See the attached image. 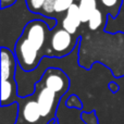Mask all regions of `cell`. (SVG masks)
Wrapping results in <instances>:
<instances>
[{
	"label": "cell",
	"mask_w": 124,
	"mask_h": 124,
	"mask_svg": "<svg viewBox=\"0 0 124 124\" xmlns=\"http://www.w3.org/2000/svg\"><path fill=\"white\" fill-rule=\"evenodd\" d=\"M16 2V0H1V9L4 10L8 7H11Z\"/></svg>",
	"instance_id": "16"
},
{
	"label": "cell",
	"mask_w": 124,
	"mask_h": 124,
	"mask_svg": "<svg viewBox=\"0 0 124 124\" xmlns=\"http://www.w3.org/2000/svg\"><path fill=\"white\" fill-rule=\"evenodd\" d=\"M98 9L97 0H79L78 1V11L82 23H88L93 13Z\"/></svg>",
	"instance_id": "10"
},
{
	"label": "cell",
	"mask_w": 124,
	"mask_h": 124,
	"mask_svg": "<svg viewBox=\"0 0 124 124\" xmlns=\"http://www.w3.org/2000/svg\"><path fill=\"white\" fill-rule=\"evenodd\" d=\"M82 21L81 16H79V11H78V4L73 3L72 6L69 8L66 11L65 16L62 20V28L70 33L71 35H74L76 33L77 28L79 27Z\"/></svg>",
	"instance_id": "8"
},
{
	"label": "cell",
	"mask_w": 124,
	"mask_h": 124,
	"mask_svg": "<svg viewBox=\"0 0 124 124\" xmlns=\"http://www.w3.org/2000/svg\"><path fill=\"white\" fill-rule=\"evenodd\" d=\"M56 1L57 0H47L45 2L43 7V11L41 14H44L45 16H52V13H54V6H56Z\"/></svg>",
	"instance_id": "14"
},
{
	"label": "cell",
	"mask_w": 124,
	"mask_h": 124,
	"mask_svg": "<svg viewBox=\"0 0 124 124\" xmlns=\"http://www.w3.org/2000/svg\"><path fill=\"white\" fill-rule=\"evenodd\" d=\"M73 3H74V0H57L56 6H54V12L56 13L66 12Z\"/></svg>",
	"instance_id": "13"
},
{
	"label": "cell",
	"mask_w": 124,
	"mask_h": 124,
	"mask_svg": "<svg viewBox=\"0 0 124 124\" xmlns=\"http://www.w3.org/2000/svg\"><path fill=\"white\" fill-rule=\"evenodd\" d=\"M75 46V38L73 35L64 31L63 28L57 30L50 37L51 56L63 57L70 54Z\"/></svg>",
	"instance_id": "5"
},
{
	"label": "cell",
	"mask_w": 124,
	"mask_h": 124,
	"mask_svg": "<svg viewBox=\"0 0 124 124\" xmlns=\"http://www.w3.org/2000/svg\"><path fill=\"white\" fill-rule=\"evenodd\" d=\"M47 24V22L43 20H33L26 24L22 33V36L25 37L38 51H41L46 43L47 33L49 30Z\"/></svg>",
	"instance_id": "3"
},
{
	"label": "cell",
	"mask_w": 124,
	"mask_h": 124,
	"mask_svg": "<svg viewBox=\"0 0 124 124\" xmlns=\"http://www.w3.org/2000/svg\"><path fill=\"white\" fill-rule=\"evenodd\" d=\"M28 10L33 13H41L43 7L47 0H25Z\"/></svg>",
	"instance_id": "12"
},
{
	"label": "cell",
	"mask_w": 124,
	"mask_h": 124,
	"mask_svg": "<svg viewBox=\"0 0 124 124\" xmlns=\"http://www.w3.org/2000/svg\"><path fill=\"white\" fill-rule=\"evenodd\" d=\"M17 119L27 124H38L41 119L39 106L36 99H24L21 100L20 111Z\"/></svg>",
	"instance_id": "6"
},
{
	"label": "cell",
	"mask_w": 124,
	"mask_h": 124,
	"mask_svg": "<svg viewBox=\"0 0 124 124\" xmlns=\"http://www.w3.org/2000/svg\"><path fill=\"white\" fill-rule=\"evenodd\" d=\"M77 1H79V0H77Z\"/></svg>",
	"instance_id": "19"
},
{
	"label": "cell",
	"mask_w": 124,
	"mask_h": 124,
	"mask_svg": "<svg viewBox=\"0 0 124 124\" xmlns=\"http://www.w3.org/2000/svg\"><path fill=\"white\" fill-rule=\"evenodd\" d=\"M37 85L52 90L54 94H57L61 98L69 89L70 81H69V77L61 70L49 68L46 70L41 81L37 83Z\"/></svg>",
	"instance_id": "2"
},
{
	"label": "cell",
	"mask_w": 124,
	"mask_h": 124,
	"mask_svg": "<svg viewBox=\"0 0 124 124\" xmlns=\"http://www.w3.org/2000/svg\"><path fill=\"white\" fill-rule=\"evenodd\" d=\"M103 7L107 9H116V13H118L119 7L121 4V0H100Z\"/></svg>",
	"instance_id": "15"
},
{
	"label": "cell",
	"mask_w": 124,
	"mask_h": 124,
	"mask_svg": "<svg viewBox=\"0 0 124 124\" xmlns=\"http://www.w3.org/2000/svg\"><path fill=\"white\" fill-rule=\"evenodd\" d=\"M17 100V87L14 79L1 81V107L13 105Z\"/></svg>",
	"instance_id": "9"
},
{
	"label": "cell",
	"mask_w": 124,
	"mask_h": 124,
	"mask_svg": "<svg viewBox=\"0 0 124 124\" xmlns=\"http://www.w3.org/2000/svg\"><path fill=\"white\" fill-rule=\"evenodd\" d=\"M103 23V13L100 9H97L88 21V28L90 31H97Z\"/></svg>",
	"instance_id": "11"
},
{
	"label": "cell",
	"mask_w": 124,
	"mask_h": 124,
	"mask_svg": "<svg viewBox=\"0 0 124 124\" xmlns=\"http://www.w3.org/2000/svg\"><path fill=\"white\" fill-rule=\"evenodd\" d=\"M36 89H37L36 100L39 106L41 119H44L46 122H48L51 118H54V113H56L57 105H58L60 97L57 94H54L52 90L48 89L46 87H40L37 84H36Z\"/></svg>",
	"instance_id": "4"
},
{
	"label": "cell",
	"mask_w": 124,
	"mask_h": 124,
	"mask_svg": "<svg viewBox=\"0 0 124 124\" xmlns=\"http://www.w3.org/2000/svg\"><path fill=\"white\" fill-rule=\"evenodd\" d=\"M16 58L9 48L1 49V81L14 79V72L16 70Z\"/></svg>",
	"instance_id": "7"
},
{
	"label": "cell",
	"mask_w": 124,
	"mask_h": 124,
	"mask_svg": "<svg viewBox=\"0 0 124 124\" xmlns=\"http://www.w3.org/2000/svg\"><path fill=\"white\" fill-rule=\"evenodd\" d=\"M14 54L19 66L27 72L36 69L40 62V51H38L22 35L14 46Z\"/></svg>",
	"instance_id": "1"
},
{
	"label": "cell",
	"mask_w": 124,
	"mask_h": 124,
	"mask_svg": "<svg viewBox=\"0 0 124 124\" xmlns=\"http://www.w3.org/2000/svg\"><path fill=\"white\" fill-rule=\"evenodd\" d=\"M51 123H52V122H50V124H51ZM54 124H58V123H57V122H54Z\"/></svg>",
	"instance_id": "18"
},
{
	"label": "cell",
	"mask_w": 124,
	"mask_h": 124,
	"mask_svg": "<svg viewBox=\"0 0 124 124\" xmlns=\"http://www.w3.org/2000/svg\"><path fill=\"white\" fill-rule=\"evenodd\" d=\"M14 124H27V123H25V122H23V121H22V120H20V119H17L16 123H14Z\"/></svg>",
	"instance_id": "17"
}]
</instances>
